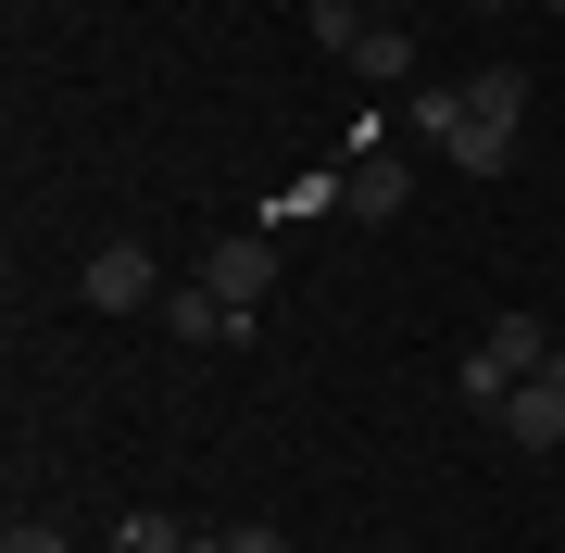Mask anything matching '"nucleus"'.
I'll list each match as a JSON object with an SVG mask.
<instances>
[{"instance_id": "423d86ee", "label": "nucleus", "mask_w": 565, "mask_h": 553, "mask_svg": "<svg viewBox=\"0 0 565 553\" xmlns=\"http://www.w3.org/2000/svg\"><path fill=\"white\" fill-rule=\"evenodd\" d=\"M403 202H415V177L390 164V151H364V164L340 177V214H352V226H390V214H403Z\"/></svg>"}, {"instance_id": "20e7f679", "label": "nucleus", "mask_w": 565, "mask_h": 553, "mask_svg": "<svg viewBox=\"0 0 565 553\" xmlns=\"http://www.w3.org/2000/svg\"><path fill=\"white\" fill-rule=\"evenodd\" d=\"M490 428H503L515 453H553V440H565V365H541V377H515V403L490 415Z\"/></svg>"}, {"instance_id": "dca6fc26", "label": "nucleus", "mask_w": 565, "mask_h": 553, "mask_svg": "<svg viewBox=\"0 0 565 553\" xmlns=\"http://www.w3.org/2000/svg\"><path fill=\"white\" fill-rule=\"evenodd\" d=\"M541 13H565V0H541Z\"/></svg>"}, {"instance_id": "39448f33", "label": "nucleus", "mask_w": 565, "mask_h": 553, "mask_svg": "<svg viewBox=\"0 0 565 553\" xmlns=\"http://www.w3.org/2000/svg\"><path fill=\"white\" fill-rule=\"evenodd\" d=\"M202 289H214L226 315H252L264 289H277V252H264V240H214V265H202Z\"/></svg>"}, {"instance_id": "9b49d317", "label": "nucleus", "mask_w": 565, "mask_h": 553, "mask_svg": "<svg viewBox=\"0 0 565 553\" xmlns=\"http://www.w3.org/2000/svg\"><path fill=\"white\" fill-rule=\"evenodd\" d=\"M452 126H465V88H415V139L452 151Z\"/></svg>"}, {"instance_id": "4468645a", "label": "nucleus", "mask_w": 565, "mask_h": 553, "mask_svg": "<svg viewBox=\"0 0 565 553\" xmlns=\"http://www.w3.org/2000/svg\"><path fill=\"white\" fill-rule=\"evenodd\" d=\"M189 553H226V529H202V541H189Z\"/></svg>"}, {"instance_id": "6e6552de", "label": "nucleus", "mask_w": 565, "mask_h": 553, "mask_svg": "<svg viewBox=\"0 0 565 553\" xmlns=\"http://www.w3.org/2000/svg\"><path fill=\"white\" fill-rule=\"evenodd\" d=\"M352 76H377V88H403V76H415V39H403V13H377V25H364Z\"/></svg>"}, {"instance_id": "1a4fd4ad", "label": "nucleus", "mask_w": 565, "mask_h": 553, "mask_svg": "<svg viewBox=\"0 0 565 553\" xmlns=\"http://www.w3.org/2000/svg\"><path fill=\"white\" fill-rule=\"evenodd\" d=\"M302 25H315V51H327V63H352V51H364V25H377V13H364V0H315Z\"/></svg>"}, {"instance_id": "7ed1b4c3", "label": "nucleus", "mask_w": 565, "mask_h": 553, "mask_svg": "<svg viewBox=\"0 0 565 553\" xmlns=\"http://www.w3.org/2000/svg\"><path fill=\"white\" fill-rule=\"evenodd\" d=\"M76 302H88V315H163V277H151V252H139V240H114V252H88Z\"/></svg>"}, {"instance_id": "0eeeda50", "label": "nucleus", "mask_w": 565, "mask_h": 553, "mask_svg": "<svg viewBox=\"0 0 565 553\" xmlns=\"http://www.w3.org/2000/svg\"><path fill=\"white\" fill-rule=\"evenodd\" d=\"M163 328L177 340H252V315H226L214 289H163Z\"/></svg>"}, {"instance_id": "f8f14e48", "label": "nucleus", "mask_w": 565, "mask_h": 553, "mask_svg": "<svg viewBox=\"0 0 565 553\" xmlns=\"http://www.w3.org/2000/svg\"><path fill=\"white\" fill-rule=\"evenodd\" d=\"M0 553H76V541H63L51 515H13V529H0Z\"/></svg>"}, {"instance_id": "9d476101", "label": "nucleus", "mask_w": 565, "mask_h": 553, "mask_svg": "<svg viewBox=\"0 0 565 553\" xmlns=\"http://www.w3.org/2000/svg\"><path fill=\"white\" fill-rule=\"evenodd\" d=\"M202 529H177V515H114V553H189Z\"/></svg>"}, {"instance_id": "2eb2a0df", "label": "nucleus", "mask_w": 565, "mask_h": 553, "mask_svg": "<svg viewBox=\"0 0 565 553\" xmlns=\"http://www.w3.org/2000/svg\"><path fill=\"white\" fill-rule=\"evenodd\" d=\"M364 13H403V0H364Z\"/></svg>"}, {"instance_id": "f03ea898", "label": "nucleus", "mask_w": 565, "mask_h": 553, "mask_svg": "<svg viewBox=\"0 0 565 553\" xmlns=\"http://www.w3.org/2000/svg\"><path fill=\"white\" fill-rule=\"evenodd\" d=\"M541 365H553V328H541V315H490L452 390H465L478 415H503V403H515V377H541Z\"/></svg>"}, {"instance_id": "ddd939ff", "label": "nucleus", "mask_w": 565, "mask_h": 553, "mask_svg": "<svg viewBox=\"0 0 565 553\" xmlns=\"http://www.w3.org/2000/svg\"><path fill=\"white\" fill-rule=\"evenodd\" d=\"M226 553H289V541L277 529H226Z\"/></svg>"}, {"instance_id": "f257e3e1", "label": "nucleus", "mask_w": 565, "mask_h": 553, "mask_svg": "<svg viewBox=\"0 0 565 553\" xmlns=\"http://www.w3.org/2000/svg\"><path fill=\"white\" fill-rule=\"evenodd\" d=\"M515 139H527V63H478V76H465V126H452L440 164L452 177H503Z\"/></svg>"}]
</instances>
